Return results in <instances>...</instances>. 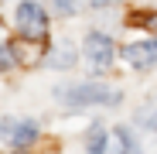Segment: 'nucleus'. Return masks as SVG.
<instances>
[{"mask_svg":"<svg viewBox=\"0 0 157 154\" xmlns=\"http://www.w3.org/2000/svg\"><path fill=\"white\" fill-rule=\"evenodd\" d=\"M109 4H116V0H92V7H109Z\"/></svg>","mask_w":157,"mask_h":154,"instance_id":"nucleus-12","label":"nucleus"},{"mask_svg":"<svg viewBox=\"0 0 157 154\" xmlns=\"http://www.w3.org/2000/svg\"><path fill=\"white\" fill-rule=\"evenodd\" d=\"M17 28H21L24 38H31V41H44V38H48V17H44L41 4L24 0V4L17 7Z\"/></svg>","mask_w":157,"mask_h":154,"instance_id":"nucleus-2","label":"nucleus"},{"mask_svg":"<svg viewBox=\"0 0 157 154\" xmlns=\"http://www.w3.org/2000/svg\"><path fill=\"white\" fill-rule=\"evenodd\" d=\"M0 137L14 147H24L38 137V123L34 120H0Z\"/></svg>","mask_w":157,"mask_h":154,"instance_id":"nucleus-4","label":"nucleus"},{"mask_svg":"<svg viewBox=\"0 0 157 154\" xmlns=\"http://www.w3.org/2000/svg\"><path fill=\"white\" fill-rule=\"evenodd\" d=\"M109 147V137H106V130L96 123V127H89V134H86V151L89 154H102Z\"/></svg>","mask_w":157,"mask_h":154,"instance_id":"nucleus-7","label":"nucleus"},{"mask_svg":"<svg viewBox=\"0 0 157 154\" xmlns=\"http://www.w3.org/2000/svg\"><path fill=\"white\" fill-rule=\"evenodd\" d=\"M58 99H65L68 106H89V103H120V89L109 86H96V82H82V86H58Z\"/></svg>","mask_w":157,"mask_h":154,"instance_id":"nucleus-1","label":"nucleus"},{"mask_svg":"<svg viewBox=\"0 0 157 154\" xmlns=\"http://www.w3.org/2000/svg\"><path fill=\"white\" fill-rule=\"evenodd\" d=\"M123 58L133 65V69H150L157 65V41H133L123 48Z\"/></svg>","mask_w":157,"mask_h":154,"instance_id":"nucleus-5","label":"nucleus"},{"mask_svg":"<svg viewBox=\"0 0 157 154\" xmlns=\"http://www.w3.org/2000/svg\"><path fill=\"white\" fill-rule=\"evenodd\" d=\"M140 123L147 127V130L157 134V99H150V103H144V106H140Z\"/></svg>","mask_w":157,"mask_h":154,"instance_id":"nucleus-9","label":"nucleus"},{"mask_svg":"<svg viewBox=\"0 0 157 154\" xmlns=\"http://www.w3.org/2000/svg\"><path fill=\"white\" fill-rule=\"evenodd\" d=\"M48 65H55V69H72L75 65V48L72 45H58L55 51H51V62Z\"/></svg>","mask_w":157,"mask_h":154,"instance_id":"nucleus-8","label":"nucleus"},{"mask_svg":"<svg viewBox=\"0 0 157 154\" xmlns=\"http://www.w3.org/2000/svg\"><path fill=\"white\" fill-rule=\"evenodd\" d=\"M78 4H82V0H55V10L58 14H75Z\"/></svg>","mask_w":157,"mask_h":154,"instance_id":"nucleus-11","label":"nucleus"},{"mask_svg":"<svg viewBox=\"0 0 157 154\" xmlns=\"http://www.w3.org/2000/svg\"><path fill=\"white\" fill-rule=\"evenodd\" d=\"M82 51H86V58H89V65H92L96 72L109 69V62H113V41H109V34H99V31L86 34Z\"/></svg>","mask_w":157,"mask_h":154,"instance_id":"nucleus-3","label":"nucleus"},{"mask_svg":"<svg viewBox=\"0 0 157 154\" xmlns=\"http://www.w3.org/2000/svg\"><path fill=\"white\" fill-rule=\"evenodd\" d=\"M109 154H140L133 134H130L126 127H116V130L109 134Z\"/></svg>","mask_w":157,"mask_h":154,"instance_id":"nucleus-6","label":"nucleus"},{"mask_svg":"<svg viewBox=\"0 0 157 154\" xmlns=\"http://www.w3.org/2000/svg\"><path fill=\"white\" fill-rule=\"evenodd\" d=\"M14 62H17V55H14V48H10V45H0V72H7V69H14Z\"/></svg>","mask_w":157,"mask_h":154,"instance_id":"nucleus-10","label":"nucleus"}]
</instances>
